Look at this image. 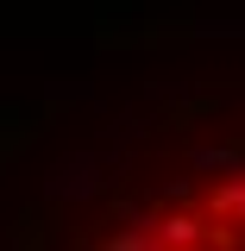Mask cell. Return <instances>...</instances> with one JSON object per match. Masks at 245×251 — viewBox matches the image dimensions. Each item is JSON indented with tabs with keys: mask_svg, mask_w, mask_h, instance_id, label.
Returning a JSON list of instances; mask_svg holds the SVG:
<instances>
[{
	"mask_svg": "<svg viewBox=\"0 0 245 251\" xmlns=\"http://www.w3.org/2000/svg\"><path fill=\"white\" fill-rule=\"evenodd\" d=\"M163 239L245 245V170L233 176V182H201L176 214H163Z\"/></svg>",
	"mask_w": 245,
	"mask_h": 251,
	"instance_id": "1",
	"label": "cell"
}]
</instances>
